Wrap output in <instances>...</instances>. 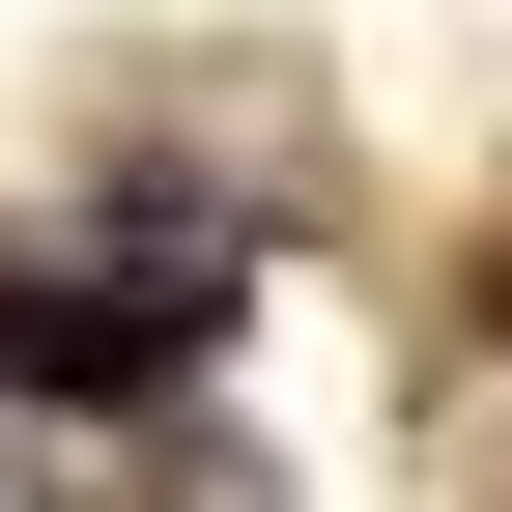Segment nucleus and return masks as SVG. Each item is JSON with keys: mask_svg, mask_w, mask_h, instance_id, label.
<instances>
[{"mask_svg": "<svg viewBox=\"0 0 512 512\" xmlns=\"http://www.w3.org/2000/svg\"><path fill=\"white\" fill-rule=\"evenodd\" d=\"M228 342V285H0V399H171V370Z\"/></svg>", "mask_w": 512, "mask_h": 512, "instance_id": "nucleus-1", "label": "nucleus"}]
</instances>
